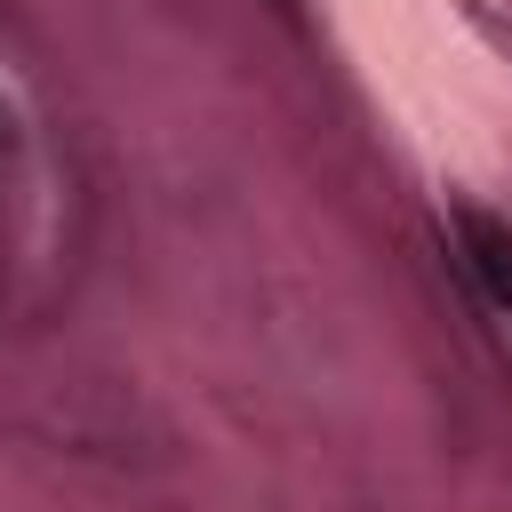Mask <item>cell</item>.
Here are the masks:
<instances>
[{"mask_svg":"<svg viewBox=\"0 0 512 512\" xmlns=\"http://www.w3.org/2000/svg\"><path fill=\"white\" fill-rule=\"evenodd\" d=\"M448 224H456V240H464V264H472V280L512 312V232L496 224V216H480V208H448Z\"/></svg>","mask_w":512,"mask_h":512,"instance_id":"1","label":"cell"}]
</instances>
